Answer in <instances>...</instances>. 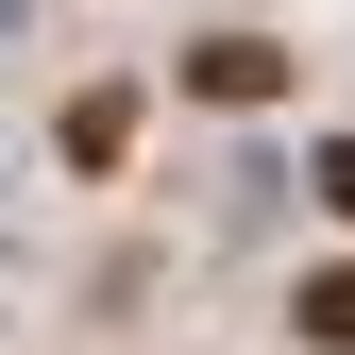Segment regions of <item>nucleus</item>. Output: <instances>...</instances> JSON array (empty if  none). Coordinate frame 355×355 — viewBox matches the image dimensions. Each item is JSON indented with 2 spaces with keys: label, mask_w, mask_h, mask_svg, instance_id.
<instances>
[{
  "label": "nucleus",
  "mask_w": 355,
  "mask_h": 355,
  "mask_svg": "<svg viewBox=\"0 0 355 355\" xmlns=\"http://www.w3.org/2000/svg\"><path fill=\"white\" fill-rule=\"evenodd\" d=\"M304 187H322V203L355 220V136H322V153H304Z\"/></svg>",
  "instance_id": "nucleus-3"
},
{
  "label": "nucleus",
  "mask_w": 355,
  "mask_h": 355,
  "mask_svg": "<svg viewBox=\"0 0 355 355\" xmlns=\"http://www.w3.org/2000/svg\"><path fill=\"white\" fill-rule=\"evenodd\" d=\"M304 338H322V355H355V271H322V288H304Z\"/></svg>",
  "instance_id": "nucleus-2"
},
{
  "label": "nucleus",
  "mask_w": 355,
  "mask_h": 355,
  "mask_svg": "<svg viewBox=\"0 0 355 355\" xmlns=\"http://www.w3.org/2000/svg\"><path fill=\"white\" fill-rule=\"evenodd\" d=\"M187 85H203V102H271V85H288V51H271V34H203V51H187Z\"/></svg>",
  "instance_id": "nucleus-1"
}]
</instances>
